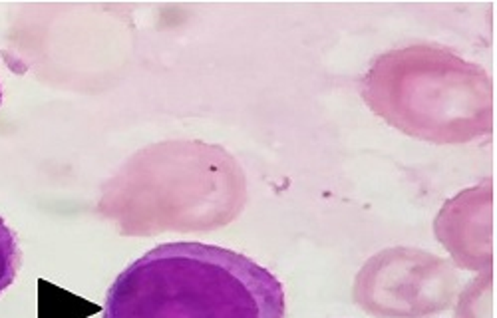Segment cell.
Listing matches in <instances>:
<instances>
[{"mask_svg":"<svg viewBox=\"0 0 497 318\" xmlns=\"http://www.w3.org/2000/svg\"><path fill=\"white\" fill-rule=\"evenodd\" d=\"M104 318H285V290L247 255L205 243H165L121 270Z\"/></svg>","mask_w":497,"mask_h":318,"instance_id":"obj_1","label":"cell"},{"mask_svg":"<svg viewBox=\"0 0 497 318\" xmlns=\"http://www.w3.org/2000/svg\"><path fill=\"white\" fill-rule=\"evenodd\" d=\"M372 111L408 136L466 143L491 131V82L444 48L410 46L382 54L364 78Z\"/></svg>","mask_w":497,"mask_h":318,"instance_id":"obj_2","label":"cell"},{"mask_svg":"<svg viewBox=\"0 0 497 318\" xmlns=\"http://www.w3.org/2000/svg\"><path fill=\"white\" fill-rule=\"evenodd\" d=\"M20 265V251L14 231L0 217V295L14 283Z\"/></svg>","mask_w":497,"mask_h":318,"instance_id":"obj_3","label":"cell"},{"mask_svg":"<svg viewBox=\"0 0 497 318\" xmlns=\"http://www.w3.org/2000/svg\"><path fill=\"white\" fill-rule=\"evenodd\" d=\"M0 104H2V88H0Z\"/></svg>","mask_w":497,"mask_h":318,"instance_id":"obj_4","label":"cell"}]
</instances>
